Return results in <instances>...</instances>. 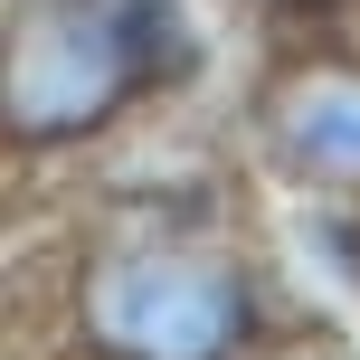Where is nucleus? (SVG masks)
<instances>
[{
  "mask_svg": "<svg viewBox=\"0 0 360 360\" xmlns=\"http://www.w3.org/2000/svg\"><path fill=\"white\" fill-rule=\"evenodd\" d=\"M86 332L114 360H228L256 332V294L228 256L199 247H133L105 256L86 285Z\"/></svg>",
  "mask_w": 360,
  "mask_h": 360,
  "instance_id": "f03ea898",
  "label": "nucleus"
},
{
  "mask_svg": "<svg viewBox=\"0 0 360 360\" xmlns=\"http://www.w3.org/2000/svg\"><path fill=\"white\" fill-rule=\"evenodd\" d=\"M190 57L171 0H38L0 38V124L19 143L95 133L124 95L162 86Z\"/></svg>",
  "mask_w": 360,
  "mask_h": 360,
  "instance_id": "f257e3e1",
  "label": "nucleus"
},
{
  "mask_svg": "<svg viewBox=\"0 0 360 360\" xmlns=\"http://www.w3.org/2000/svg\"><path fill=\"white\" fill-rule=\"evenodd\" d=\"M266 124H275V152L304 180H360V67L294 76Z\"/></svg>",
  "mask_w": 360,
  "mask_h": 360,
  "instance_id": "7ed1b4c3",
  "label": "nucleus"
}]
</instances>
